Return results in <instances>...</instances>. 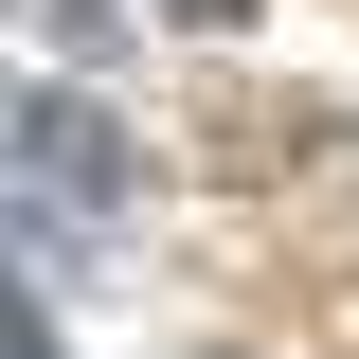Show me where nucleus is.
<instances>
[{
  "label": "nucleus",
  "mask_w": 359,
  "mask_h": 359,
  "mask_svg": "<svg viewBox=\"0 0 359 359\" xmlns=\"http://www.w3.org/2000/svg\"><path fill=\"white\" fill-rule=\"evenodd\" d=\"M0 180L54 198V216H126V198H144V144L108 126L72 72H0Z\"/></svg>",
  "instance_id": "1"
},
{
  "label": "nucleus",
  "mask_w": 359,
  "mask_h": 359,
  "mask_svg": "<svg viewBox=\"0 0 359 359\" xmlns=\"http://www.w3.org/2000/svg\"><path fill=\"white\" fill-rule=\"evenodd\" d=\"M144 18H180V36H252L269 0H144Z\"/></svg>",
  "instance_id": "2"
},
{
  "label": "nucleus",
  "mask_w": 359,
  "mask_h": 359,
  "mask_svg": "<svg viewBox=\"0 0 359 359\" xmlns=\"http://www.w3.org/2000/svg\"><path fill=\"white\" fill-rule=\"evenodd\" d=\"M0 269H36V216H18V198H0Z\"/></svg>",
  "instance_id": "3"
},
{
  "label": "nucleus",
  "mask_w": 359,
  "mask_h": 359,
  "mask_svg": "<svg viewBox=\"0 0 359 359\" xmlns=\"http://www.w3.org/2000/svg\"><path fill=\"white\" fill-rule=\"evenodd\" d=\"M198 359H252V341H198Z\"/></svg>",
  "instance_id": "4"
}]
</instances>
